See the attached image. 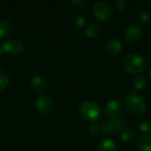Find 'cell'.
Here are the masks:
<instances>
[{"label": "cell", "instance_id": "11", "mask_svg": "<svg viewBox=\"0 0 151 151\" xmlns=\"http://www.w3.org/2000/svg\"><path fill=\"white\" fill-rule=\"evenodd\" d=\"M102 33V27L97 23H90L85 28V35L88 38L96 39L100 36Z\"/></svg>", "mask_w": 151, "mask_h": 151}, {"label": "cell", "instance_id": "27", "mask_svg": "<svg viewBox=\"0 0 151 151\" xmlns=\"http://www.w3.org/2000/svg\"><path fill=\"white\" fill-rule=\"evenodd\" d=\"M149 74H150V76L151 78V66L149 68Z\"/></svg>", "mask_w": 151, "mask_h": 151}, {"label": "cell", "instance_id": "5", "mask_svg": "<svg viewBox=\"0 0 151 151\" xmlns=\"http://www.w3.org/2000/svg\"><path fill=\"white\" fill-rule=\"evenodd\" d=\"M143 36V30L138 25H132L126 28L124 32L125 40L129 43H136L138 42Z\"/></svg>", "mask_w": 151, "mask_h": 151}, {"label": "cell", "instance_id": "20", "mask_svg": "<svg viewBox=\"0 0 151 151\" xmlns=\"http://www.w3.org/2000/svg\"><path fill=\"white\" fill-rule=\"evenodd\" d=\"M100 130L104 134H112L115 132L111 120H105V121L102 122V124L100 125Z\"/></svg>", "mask_w": 151, "mask_h": 151}, {"label": "cell", "instance_id": "12", "mask_svg": "<svg viewBox=\"0 0 151 151\" xmlns=\"http://www.w3.org/2000/svg\"><path fill=\"white\" fill-rule=\"evenodd\" d=\"M135 145L139 151H151V137L148 135L141 136L137 139Z\"/></svg>", "mask_w": 151, "mask_h": 151}, {"label": "cell", "instance_id": "7", "mask_svg": "<svg viewBox=\"0 0 151 151\" xmlns=\"http://www.w3.org/2000/svg\"><path fill=\"white\" fill-rule=\"evenodd\" d=\"M35 108L42 114H50L52 112L54 108V104L51 98L48 96H40L35 102Z\"/></svg>", "mask_w": 151, "mask_h": 151}, {"label": "cell", "instance_id": "2", "mask_svg": "<svg viewBox=\"0 0 151 151\" xmlns=\"http://www.w3.org/2000/svg\"><path fill=\"white\" fill-rule=\"evenodd\" d=\"M123 66L128 73L139 74L145 70L146 60L140 54L130 53L124 58Z\"/></svg>", "mask_w": 151, "mask_h": 151}, {"label": "cell", "instance_id": "23", "mask_svg": "<svg viewBox=\"0 0 151 151\" xmlns=\"http://www.w3.org/2000/svg\"><path fill=\"white\" fill-rule=\"evenodd\" d=\"M71 4L77 9H83L87 4V1H85V0H73V1H71Z\"/></svg>", "mask_w": 151, "mask_h": 151}, {"label": "cell", "instance_id": "15", "mask_svg": "<svg viewBox=\"0 0 151 151\" xmlns=\"http://www.w3.org/2000/svg\"><path fill=\"white\" fill-rule=\"evenodd\" d=\"M149 84L148 78L144 75H139L135 77L132 82L133 88L136 90H143Z\"/></svg>", "mask_w": 151, "mask_h": 151}, {"label": "cell", "instance_id": "26", "mask_svg": "<svg viewBox=\"0 0 151 151\" xmlns=\"http://www.w3.org/2000/svg\"><path fill=\"white\" fill-rule=\"evenodd\" d=\"M3 53H4V50H3V47L2 46H0V57L3 55Z\"/></svg>", "mask_w": 151, "mask_h": 151}, {"label": "cell", "instance_id": "17", "mask_svg": "<svg viewBox=\"0 0 151 151\" xmlns=\"http://www.w3.org/2000/svg\"><path fill=\"white\" fill-rule=\"evenodd\" d=\"M111 125L113 127V129L115 131H121L122 129H124L125 127H127V121L124 118L119 116L116 117L114 119H111Z\"/></svg>", "mask_w": 151, "mask_h": 151}, {"label": "cell", "instance_id": "14", "mask_svg": "<svg viewBox=\"0 0 151 151\" xmlns=\"http://www.w3.org/2000/svg\"><path fill=\"white\" fill-rule=\"evenodd\" d=\"M98 151H118V145L113 140L105 139L100 142Z\"/></svg>", "mask_w": 151, "mask_h": 151}, {"label": "cell", "instance_id": "18", "mask_svg": "<svg viewBox=\"0 0 151 151\" xmlns=\"http://www.w3.org/2000/svg\"><path fill=\"white\" fill-rule=\"evenodd\" d=\"M85 18L80 13L74 14L72 18V25L75 29H81V27H83V26L85 25Z\"/></svg>", "mask_w": 151, "mask_h": 151}, {"label": "cell", "instance_id": "8", "mask_svg": "<svg viewBox=\"0 0 151 151\" xmlns=\"http://www.w3.org/2000/svg\"><path fill=\"white\" fill-rule=\"evenodd\" d=\"M122 109H123V106H122L121 102L117 99H113V100L109 101L106 104L104 107V112H105V115L111 119L116 117H119L122 111Z\"/></svg>", "mask_w": 151, "mask_h": 151}, {"label": "cell", "instance_id": "19", "mask_svg": "<svg viewBox=\"0 0 151 151\" xmlns=\"http://www.w3.org/2000/svg\"><path fill=\"white\" fill-rule=\"evenodd\" d=\"M9 75L8 73L3 70V69H0V91H3L4 90L8 84H9Z\"/></svg>", "mask_w": 151, "mask_h": 151}, {"label": "cell", "instance_id": "4", "mask_svg": "<svg viewBox=\"0 0 151 151\" xmlns=\"http://www.w3.org/2000/svg\"><path fill=\"white\" fill-rule=\"evenodd\" d=\"M92 12L94 16L102 21L108 20L113 14L112 6L108 2H104V1H100L96 3L93 5Z\"/></svg>", "mask_w": 151, "mask_h": 151}, {"label": "cell", "instance_id": "13", "mask_svg": "<svg viewBox=\"0 0 151 151\" xmlns=\"http://www.w3.org/2000/svg\"><path fill=\"white\" fill-rule=\"evenodd\" d=\"M12 31V24L7 19H4L0 20V38H4L8 36Z\"/></svg>", "mask_w": 151, "mask_h": 151}, {"label": "cell", "instance_id": "25", "mask_svg": "<svg viewBox=\"0 0 151 151\" xmlns=\"http://www.w3.org/2000/svg\"><path fill=\"white\" fill-rule=\"evenodd\" d=\"M115 5H116L117 10H119V11H123L125 9V2L124 1H117Z\"/></svg>", "mask_w": 151, "mask_h": 151}, {"label": "cell", "instance_id": "6", "mask_svg": "<svg viewBox=\"0 0 151 151\" xmlns=\"http://www.w3.org/2000/svg\"><path fill=\"white\" fill-rule=\"evenodd\" d=\"M2 47L4 52H6L12 56H18L24 50L23 42L18 39H9L3 43Z\"/></svg>", "mask_w": 151, "mask_h": 151}, {"label": "cell", "instance_id": "10", "mask_svg": "<svg viewBox=\"0 0 151 151\" xmlns=\"http://www.w3.org/2000/svg\"><path fill=\"white\" fill-rule=\"evenodd\" d=\"M30 88L35 93H42L46 87L44 79L40 75H33L30 79Z\"/></svg>", "mask_w": 151, "mask_h": 151}, {"label": "cell", "instance_id": "24", "mask_svg": "<svg viewBox=\"0 0 151 151\" xmlns=\"http://www.w3.org/2000/svg\"><path fill=\"white\" fill-rule=\"evenodd\" d=\"M100 131V127L97 126L96 124H91L90 127H88V132L92 134V135H95V134H97Z\"/></svg>", "mask_w": 151, "mask_h": 151}, {"label": "cell", "instance_id": "22", "mask_svg": "<svg viewBox=\"0 0 151 151\" xmlns=\"http://www.w3.org/2000/svg\"><path fill=\"white\" fill-rule=\"evenodd\" d=\"M150 18V16L149 12H147V11H145V10L141 11V12H139V14H138V19H139V20H140L142 23H144V24L149 22Z\"/></svg>", "mask_w": 151, "mask_h": 151}, {"label": "cell", "instance_id": "16", "mask_svg": "<svg viewBox=\"0 0 151 151\" xmlns=\"http://www.w3.org/2000/svg\"><path fill=\"white\" fill-rule=\"evenodd\" d=\"M135 136V132L133 128L125 127L119 133V138L123 142H131Z\"/></svg>", "mask_w": 151, "mask_h": 151}, {"label": "cell", "instance_id": "9", "mask_svg": "<svg viewBox=\"0 0 151 151\" xmlns=\"http://www.w3.org/2000/svg\"><path fill=\"white\" fill-rule=\"evenodd\" d=\"M122 42L118 38H110L105 43V50L108 55L114 57L120 53L122 50Z\"/></svg>", "mask_w": 151, "mask_h": 151}, {"label": "cell", "instance_id": "3", "mask_svg": "<svg viewBox=\"0 0 151 151\" xmlns=\"http://www.w3.org/2000/svg\"><path fill=\"white\" fill-rule=\"evenodd\" d=\"M125 105L130 112L135 115H142L147 110L145 99L135 92H130L126 96Z\"/></svg>", "mask_w": 151, "mask_h": 151}, {"label": "cell", "instance_id": "21", "mask_svg": "<svg viewBox=\"0 0 151 151\" xmlns=\"http://www.w3.org/2000/svg\"><path fill=\"white\" fill-rule=\"evenodd\" d=\"M140 131L143 134H150L151 133V121L150 120H145L142 122L139 126Z\"/></svg>", "mask_w": 151, "mask_h": 151}, {"label": "cell", "instance_id": "1", "mask_svg": "<svg viewBox=\"0 0 151 151\" xmlns=\"http://www.w3.org/2000/svg\"><path fill=\"white\" fill-rule=\"evenodd\" d=\"M79 114L81 118L91 124H96L103 116L101 106L93 101H86L79 107Z\"/></svg>", "mask_w": 151, "mask_h": 151}]
</instances>
